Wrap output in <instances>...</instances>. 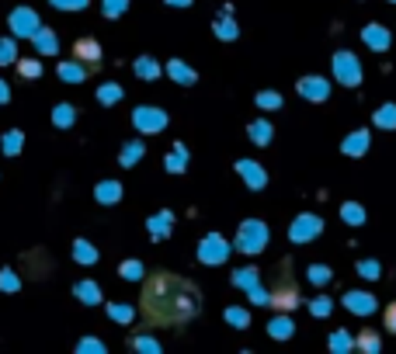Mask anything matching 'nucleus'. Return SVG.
<instances>
[{
	"instance_id": "48",
	"label": "nucleus",
	"mask_w": 396,
	"mask_h": 354,
	"mask_svg": "<svg viewBox=\"0 0 396 354\" xmlns=\"http://www.w3.org/2000/svg\"><path fill=\"white\" fill-rule=\"evenodd\" d=\"M129 8V0H104V18H119Z\"/></svg>"
},
{
	"instance_id": "21",
	"label": "nucleus",
	"mask_w": 396,
	"mask_h": 354,
	"mask_svg": "<svg viewBox=\"0 0 396 354\" xmlns=\"http://www.w3.org/2000/svg\"><path fill=\"white\" fill-rule=\"evenodd\" d=\"M73 295L84 302V306H97V302H101V288H97V281H77V285H73Z\"/></svg>"
},
{
	"instance_id": "16",
	"label": "nucleus",
	"mask_w": 396,
	"mask_h": 354,
	"mask_svg": "<svg viewBox=\"0 0 396 354\" xmlns=\"http://www.w3.org/2000/svg\"><path fill=\"white\" fill-rule=\"evenodd\" d=\"M171 226H174V216H171V212H156V216L146 219V229H150L153 240H167V236H171Z\"/></svg>"
},
{
	"instance_id": "15",
	"label": "nucleus",
	"mask_w": 396,
	"mask_h": 354,
	"mask_svg": "<svg viewBox=\"0 0 396 354\" xmlns=\"http://www.w3.org/2000/svg\"><path fill=\"white\" fill-rule=\"evenodd\" d=\"M94 198L101 201V205H119V201H122V184L119 181H97Z\"/></svg>"
},
{
	"instance_id": "4",
	"label": "nucleus",
	"mask_w": 396,
	"mask_h": 354,
	"mask_svg": "<svg viewBox=\"0 0 396 354\" xmlns=\"http://www.w3.org/2000/svg\"><path fill=\"white\" fill-rule=\"evenodd\" d=\"M334 77L341 80L345 87H358L362 84V63H358V56L355 53H334Z\"/></svg>"
},
{
	"instance_id": "9",
	"label": "nucleus",
	"mask_w": 396,
	"mask_h": 354,
	"mask_svg": "<svg viewBox=\"0 0 396 354\" xmlns=\"http://www.w3.org/2000/svg\"><path fill=\"white\" fill-rule=\"evenodd\" d=\"M73 60L84 63V66H91V70H97L101 66V45H97V38H77L73 42Z\"/></svg>"
},
{
	"instance_id": "26",
	"label": "nucleus",
	"mask_w": 396,
	"mask_h": 354,
	"mask_svg": "<svg viewBox=\"0 0 396 354\" xmlns=\"http://www.w3.org/2000/svg\"><path fill=\"white\" fill-rule=\"evenodd\" d=\"M73 261L77 264H94L97 261V246L87 240H73Z\"/></svg>"
},
{
	"instance_id": "41",
	"label": "nucleus",
	"mask_w": 396,
	"mask_h": 354,
	"mask_svg": "<svg viewBox=\"0 0 396 354\" xmlns=\"http://www.w3.org/2000/svg\"><path fill=\"white\" fill-rule=\"evenodd\" d=\"M330 309H334V302H330V295H316V299L310 302V313H313L316 320H327V316H330Z\"/></svg>"
},
{
	"instance_id": "8",
	"label": "nucleus",
	"mask_w": 396,
	"mask_h": 354,
	"mask_svg": "<svg viewBox=\"0 0 396 354\" xmlns=\"http://www.w3.org/2000/svg\"><path fill=\"white\" fill-rule=\"evenodd\" d=\"M345 309L348 313H355V316H372L379 306H375V295L372 292H365V288H351V292H345Z\"/></svg>"
},
{
	"instance_id": "24",
	"label": "nucleus",
	"mask_w": 396,
	"mask_h": 354,
	"mask_svg": "<svg viewBox=\"0 0 396 354\" xmlns=\"http://www.w3.org/2000/svg\"><path fill=\"white\" fill-rule=\"evenodd\" d=\"M87 73H91V66H84V63H60V80H67V84H80V80H87Z\"/></svg>"
},
{
	"instance_id": "18",
	"label": "nucleus",
	"mask_w": 396,
	"mask_h": 354,
	"mask_svg": "<svg viewBox=\"0 0 396 354\" xmlns=\"http://www.w3.org/2000/svg\"><path fill=\"white\" fill-rule=\"evenodd\" d=\"M167 77H171L174 84H185V87H191V84L198 80V73H195L185 60H171V63H167Z\"/></svg>"
},
{
	"instance_id": "11",
	"label": "nucleus",
	"mask_w": 396,
	"mask_h": 354,
	"mask_svg": "<svg viewBox=\"0 0 396 354\" xmlns=\"http://www.w3.org/2000/svg\"><path fill=\"white\" fill-rule=\"evenodd\" d=\"M296 90L306 97V101H327L330 97V84L323 77H299Z\"/></svg>"
},
{
	"instance_id": "36",
	"label": "nucleus",
	"mask_w": 396,
	"mask_h": 354,
	"mask_svg": "<svg viewBox=\"0 0 396 354\" xmlns=\"http://www.w3.org/2000/svg\"><path fill=\"white\" fill-rule=\"evenodd\" d=\"M119 275H122L126 281H143L146 268H143V261H122V264H119Z\"/></svg>"
},
{
	"instance_id": "27",
	"label": "nucleus",
	"mask_w": 396,
	"mask_h": 354,
	"mask_svg": "<svg viewBox=\"0 0 396 354\" xmlns=\"http://www.w3.org/2000/svg\"><path fill=\"white\" fill-rule=\"evenodd\" d=\"M132 70H136L139 80H156V77H160V66H156L153 56H139V60L132 63Z\"/></svg>"
},
{
	"instance_id": "44",
	"label": "nucleus",
	"mask_w": 396,
	"mask_h": 354,
	"mask_svg": "<svg viewBox=\"0 0 396 354\" xmlns=\"http://www.w3.org/2000/svg\"><path fill=\"white\" fill-rule=\"evenodd\" d=\"M358 275H362L365 281H375V278L382 275V264H379V261H369V257H365V261H358Z\"/></svg>"
},
{
	"instance_id": "19",
	"label": "nucleus",
	"mask_w": 396,
	"mask_h": 354,
	"mask_svg": "<svg viewBox=\"0 0 396 354\" xmlns=\"http://www.w3.org/2000/svg\"><path fill=\"white\" fill-rule=\"evenodd\" d=\"M362 38H365L369 49H379V53H386V49H389V31H386L382 25H365Z\"/></svg>"
},
{
	"instance_id": "54",
	"label": "nucleus",
	"mask_w": 396,
	"mask_h": 354,
	"mask_svg": "<svg viewBox=\"0 0 396 354\" xmlns=\"http://www.w3.org/2000/svg\"><path fill=\"white\" fill-rule=\"evenodd\" d=\"M393 4H396V0H393Z\"/></svg>"
},
{
	"instance_id": "20",
	"label": "nucleus",
	"mask_w": 396,
	"mask_h": 354,
	"mask_svg": "<svg viewBox=\"0 0 396 354\" xmlns=\"http://www.w3.org/2000/svg\"><path fill=\"white\" fill-rule=\"evenodd\" d=\"M247 136H251V142H254V146H268V142L275 139V129H271V122L257 118V122H251V125H247Z\"/></svg>"
},
{
	"instance_id": "25",
	"label": "nucleus",
	"mask_w": 396,
	"mask_h": 354,
	"mask_svg": "<svg viewBox=\"0 0 396 354\" xmlns=\"http://www.w3.org/2000/svg\"><path fill=\"white\" fill-rule=\"evenodd\" d=\"M73 122H77V108L73 105H56L52 108V125L56 129H70Z\"/></svg>"
},
{
	"instance_id": "13",
	"label": "nucleus",
	"mask_w": 396,
	"mask_h": 354,
	"mask_svg": "<svg viewBox=\"0 0 396 354\" xmlns=\"http://www.w3.org/2000/svg\"><path fill=\"white\" fill-rule=\"evenodd\" d=\"M268 333H271V340H292L296 337L292 313H275V320L268 323Z\"/></svg>"
},
{
	"instance_id": "3",
	"label": "nucleus",
	"mask_w": 396,
	"mask_h": 354,
	"mask_svg": "<svg viewBox=\"0 0 396 354\" xmlns=\"http://www.w3.org/2000/svg\"><path fill=\"white\" fill-rule=\"evenodd\" d=\"M233 246L240 250V254H261V250L268 246V226L261 223V219H244L240 223V229H237V240H233Z\"/></svg>"
},
{
	"instance_id": "50",
	"label": "nucleus",
	"mask_w": 396,
	"mask_h": 354,
	"mask_svg": "<svg viewBox=\"0 0 396 354\" xmlns=\"http://www.w3.org/2000/svg\"><path fill=\"white\" fill-rule=\"evenodd\" d=\"M382 323H386V330L389 333H396V299L386 306V313H382Z\"/></svg>"
},
{
	"instance_id": "46",
	"label": "nucleus",
	"mask_w": 396,
	"mask_h": 354,
	"mask_svg": "<svg viewBox=\"0 0 396 354\" xmlns=\"http://www.w3.org/2000/svg\"><path fill=\"white\" fill-rule=\"evenodd\" d=\"M0 288H4V292H18V288H21V278H18L11 268H0Z\"/></svg>"
},
{
	"instance_id": "51",
	"label": "nucleus",
	"mask_w": 396,
	"mask_h": 354,
	"mask_svg": "<svg viewBox=\"0 0 396 354\" xmlns=\"http://www.w3.org/2000/svg\"><path fill=\"white\" fill-rule=\"evenodd\" d=\"M247 292H251V302H254V306H264V302H268V292L261 288V281H257V285H251Z\"/></svg>"
},
{
	"instance_id": "12",
	"label": "nucleus",
	"mask_w": 396,
	"mask_h": 354,
	"mask_svg": "<svg viewBox=\"0 0 396 354\" xmlns=\"http://www.w3.org/2000/svg\"><path fill=\"white\" fill-rule=\"evenodd\" d=\"M237 174L244 177V184H247L251 191H261V188L268 184L264 167H261V164H254V160H237Z\"/></svg>"
},
{
	"instance_id": "22",
	"label": "nucleus",
	"mask_w": 396,
	"mask_h": 354,
	"mask_svg": "<svg viewBox=\"0 0 396 354\" xmlns=\"http://www.w3.org/2000/svg\"><path fill=\"white\" fill-rule=\"evenodd\" d=\"M143 153H146V146H143L139 139H132V142H126V146H122L119 164H122V167H136V164L143 160Z\"/></svg>"
},
{
	"instance_id": "39",
	"label": "nucleus",
	"mask_w": 396,
	"mask_h": 354,
	"mask_svg": "<svg viewBox=\"0 0 396 354\" xmlns=\"http://www.w3.org/2000/svg\"><path fill=\"white\" fill-rule=\"evenodd\" d=\"M306 275H310V281H313L316 288H320V285H330V281H334V271H330L327 264H310V271H306Z\"/></svg>"
},
{
	"instance_id": "33",
	"label": "nucleus",
	"mask_w": 396,
	"mask_h": 354,
	"mask_svg": "<svg viewBox=\"0 0 396 354\" xmlns=\"http://www.w3.org/2000/svg\"><path fill=\"white\" fill-rule=\"evenodd\" d=\"M351 347H355V337H351L348 330H334V333H330V351H334V354H348Z\"/></svg>"
},
{
	"instance_id": "5",
	"label": "nucleus",
	"mask_w": 396,
	"mask_h": 354,
	"mask_svg": "<svg viewBox=\"0 0 396 354\" xmlns=\"http://www.w3.org/2000/svg\"><path fill=\"white\" fill-rule=\"evenodd\" d=\"M320 233H323V219L313 216V212L296 216L292 226H289V240H292V243H310V240H316Z\"/></svg>"
},
{
	"instance_id": "10",
	"label": "nucleus",
	"mask_w": 396,
	"mask_h": 354,
	"mask_svg": "<svg viewBox=\"0 0 396 354\" xmlns=\"http://www.w3.org/2000/svg\"><path fill=\"white\" fill-rule=\"evenodd\" d=\"M11 31L21 35V38H32V35L38 31V18H35V11H32V8H18V11L11 14Z\"/></svg>"
},
{
	"instance_id": "38",
	"label": "nucleus",
	"mask_w": 396,
	"mask_h": 354,
	"mask_svg": "<svg viewBox=\"0 0 396 354\" xmlns=\"http://www.w3.org/2000/svg\"><path fill=\"white\" fill-rule=\"evenodd\" d=\"M254 105H257V108H268V112H278V108H281V94H278V90H261V94L254 97Z\"/></svg>"
},
{
	"instance_id": "40",
	"label": "nucleus",
	"mask_w": 396,
	"mask_h": 354,
	"mask_svg": "<svg viewBox=\"0 0 396 354\" xmlns=\"http://www.w3.org/2000/svg\"><path fill=\"white\" fill-rule=\"evenodd\" d=\"M226 323H230V327H251V313L244 309V306H230V309H226Z\"/></svg>"
},
{
	"instance_id": "49",
	"label": "nucleus",
	"mask_w": 396,
	"mask_h": 354,
	"mask_svg": "<svg viewBox=\"0 0 396 354\" xmlns=\"http://www.w3.org/2000/svg\"><path fill=\"white\" fill-rule=\"evenodd\" d=\"M52 8H60V11H84L87 0H52Z\"/></svg>"
},
{
	"instance_id": "31",
	"label": "nucleus",
	"mask_w": 396,
	"mask_h": 354,
	"mask_svg": "<svg viewBox=\"0 0 396 354\" xmlns=\"http://www.w3.org/2000/svg\"><path fill=\"white\" fill-rule=\"evenodd\" d=\"M0 146H4V153H8V157H18V153H21V146H25V132H21V129H11V132H4V139H0Z\"/></svg>"
},
{
	"instance_id": "14",
	"label": "nucleus",
	"mask_w": 396,
	"mask_h": 354,
	"mask_svg": "<svg viewBox=\"0 0 396 354\" xmlns=\"http://www.w3.org/2000/svg\"><path fill=\"white\" fill-rule=\"evenodd\" d=\"M365 149H369V129H358V132L345 136V142H341L345 157H365Z\"/></svg>"
},
{
	"instance_id": "35",
	"label": "nucleus",
	"mask_w": 396,
	"mask_h": 354,
	"mask_svg": "<svg viewBox=\"0 0 396 354\" xmlns=\"http://www.w3.org/2000/svg\"><path fill=\"white\" fill-rule=\"evenodd\" d=\"M341 219L348 226H362L365 223V209L358 205V201H345V205H341Z\"/></svg>"
},
{
	"instance_id": "28",
	"label": "nucleus",
	"mask_w": 396,
	"mask_h": 354,
	"mask_svg": "<svg viewBox=\"0 0 396 354\" xmlns=\"http://www.w3.org/2000/svg\"><path fill=\"white\" fill-rule=\"evenodd\" d=\"M355 347L365 351V354H379V351H382V340H379L375 330H362V333L355 337Z\"/></svg>"
},
{
	"instance_id": "43",
	"label": "nucleus",
	"mask_w": 396,
	"mask_h": 354,
	"mask_svg": "<svg viewBox=\"0 0 396 354\" xmlns=\"http://www.w3.org/2000/svg\"><path fill=\"white\" fill-rule=\"evenodd\" d=\"M18 60V49H14V38H0V66H11Z\"/></svg>"
},
{
	"instance_id": "1",
	"label": "nucleus",
	"mask_w": 396,
	"mask_h": 354,
	"mask_svg": "<svg viewBox=\"0 0 396 354\" xmlns=\"http://www.w3.org/2000/svg\"><path fill=\"white\" fill-rule=\"evenodd\" d=\"M139 309H143V320L150 327H185L202 309V292H198V285L191 278H181V275H171V271H156L143 285Z\"/></svg>"
},
{
	"instance_id": "17",
	"label": "nucleus",
	"mask_w": 396,
	"mask_h": 354,
	"mask_svg": "<svg viewBox=\"0 0 396 354\" xmlns=\"http://www.w3.org/2000/svg\"><path fill=\"white\" fill-rule=\"evenodd\" d=\"M185 167H188V146H185V142H174V149H171L167 160H163V170H167V174H185Z\"/></svg>"
},
{
	"instance_id": "2",
	"label": "nucleus",
	"mask_w": 396,
	"mask_h": 354,
	"mask_svg": "<svg viewBox=\"0 0 396 354\" xmlns=\"http://www.w3.org/2000/svg\"><path fill=\"white\" fill-rule=\"evenodd\" d=\"M268 306H271L275 313H292V309L299 306V288H296V281L289 278V261L278 268V278H275V285L268 288Z\"/></svg>"
},
{
	"instance_id": "7",
	"label": "nucleus",
	"mask_w": 396,
	"mask_h": 354,
	"mask_svg": "<svg viewBox=\"0 0 396 354\" xmlns=\"http://www.w3.org/2000/svg\"><path fill=\"white\" fill-rule=\"evenodd\" d=\"M226 257H230V243H226L219 233H209V236L198 243V261H202V264H212V268H216V264H222Z\"/></svg>"
},
{
	"instance_id": "32",
	"label": "nucleus",
	"mask_w": 396,
	"mask_h": 354,
	"mask_svg": "<svg viewBox=\"0 0 396 354\" xmlns=\"http://www.w3.org/2000/svg\"><path fill=\"white\" fill-rule=\"evenodd\" d=\"M372 122H375V129H396V105H393V101L382 105V108H375Z\"/></svg>"
},
{
	"instance_id": "47",
	"label": "nucleus",
	"mask_w": 396,
	"mask_h": 354,
	"mask_svg": "<svg viewBox=\"0 0 396 354\" xmlns=\"http://www.w3.org/2000/svg\"><path fill=\"white\" fill-rule=\"evenodd\" d=\"M77 354H104V344H101L97 337H84V340L77 344Z\"/></svg>"
},
{
	"instance_id": "29",
	"label": "nucleus",
	"mask_w": 396,
	"mask_h": 354,
	"mask_svg": "<svg viewBox=\"0 0 396 354\" xmlns=\"http://www.w3.org/2000/svg\"><path fill=\"white\" fill-rule=\"evenodd\" d=\"M119 101H122V87L119 84H101L97 87V105L111 108V105H119Z\"/></svg>"
},
{
	"instance_id": "23",
	"label": "nucleus",
	"mask_w": 396,
	"mask_h": 354,
	"mask_svg": "<svg viewBox=\"0 0 396 354\" xmlns=\"http://www.w3.org/2000/svg\"><path fill=\"white\" fill-rule=\"evenodd\" d=\"M216 35L222 38V42H233L237 35H240V28H237V21H230V8H226L219 18H216Z\"/></svg>"
},
{
	"instance_id": "45",
	"label": "nucleus",
	"mask_w": 396,
	"mask_h": 354,
	"mask_svg": "<svg viewBox=\"0 0 396 354\" xmlns=\"http://www.w3.org/2000/svg\"><path fill=\"white\" fill-rule=\"evenodd\" d=\"M129 347H132V351H143V354H160V344H156L153 337H146V333H143V337H132Z\"/></svg>"
},
{
	"instance_id": "52",
	"label": "nucleus",
	"mask_w": 396,
	"mask_h": 354,
	"mask_svg": "<svg viewBox=\"0 0 396 354\" xmlns=\"http://www.w3.org/2000/svg\"><path fill=\"white\" fill-rule=\"evenodd\" d=\"M8 101H11V87L0 80V105H8Z\"/></svg>"
},
{
	"instance_id": "53",
	"label": "nucleus",
	"mask_w": 396,
	"mask_h": 354,
	"mask_svg": "<svg viewBox=\"0 0 396 354\" xmlns=\"http://www.w3.org/2000/svg\"><path fill=\"white\" fill-rule=\"evenodd\" d=\"M171 8H191V0H167Z\"/></svg>"
},
{
	"instance_id": "42",
	"label": "nucleus",
	"mask_w": 396,
	"mask_h": 354,
	"mask_svg": "<svg viewBox=\"0 0 396 354\" xmlns=\"http://www.w3.org/2000/svg\"><path fill=\"white\" fill-rule=\"evenodd\" d=\"M14 63H18V73H21L25 80L42 77V63H38V60H14Z\"/></svg>"
},
{
	"instance_id": "30",
	"label": "nucleus",
	"mask_w": 396,
	"mask_h": 354,
	"mask_svg": "<svg viewBox=\"0 0 396 354\" xmlns=\"http://www.w3.org/2000/svg\"><path fill=\"white\" fill-rule=\"evenodd\" d=\"M32 38H35V45H38V53H45V56H56V49H60V42H56V35H52L49 28H38Z\"/></svg>"
},
{
	"instance_id": "6",
	"label": "nucleus",
	"mask_w": 396,
	"mask_h": 354,
	"mask_svg": "<svg viewBox=\"0 0 396 354\" xmlns=\"http://www.w3.org/2000/svg\"><path fill=\"white\" fill-rule=\"evenodd\" d=\"M132 125H136L143 136H150V132H163V129H167V112H163V108L139 105V108L132 112Z\"/></svg>"
},
{
	"instance_id": "34",
	"label": "nucleus",
	"mask_w": 396,
	"mask_h": 354,
	"mask_svg": "<svg viewBox=\"0 0 396 354\" xmlns=\"http://www.w3.org/2000/svg\"><path fill=\"white\" fill-rule=\"evenodd\" d=\"M230 281H233L237 288H244V292H247L251 285H257V281H261V275H257V268H237Z\"/></svg>"
},
{
	"instance_id": "37",
	"label": "nucleus",
	"mask_w": 396,
	"mask_h": 354,
	"mask_svg": "<svg viewBox=\"0 0 396 354\" xmlns=\"http://www.w3.org/2000/svg\"><path fill=\"white\" fill-rule=\"evenodd\" d=\"M108 316L115 320V323H132L136 320L132 306H122V302H108Z\"/></svg>"
}]
</instances>
